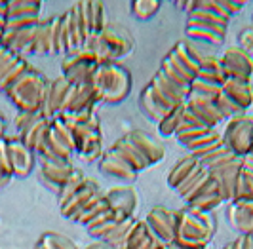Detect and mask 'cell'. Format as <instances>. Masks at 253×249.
<instances>
[{"instance_id":"6da1fadb","label":"cell","mask_w":253,"mask_h":249,"mask_svg":"<svg viewBox=\"0 0 253 249\" xmlns=\"http://www.w3.org/2000/svg\"><path fill=\"white\" fill-rule=\"evenodd\" d=\"M97 103H120L131 89V76L118 63H99L88 80Z\"/></svg>"},{"instance_id":"7a4b0ae2","label":"cell","mask_w":253,"mask_h":249,"mask_svg":"<svg viewBox=\"0 0 253 249\" xmlns=\"http://www.w3.org/2000/svg\"><path fill=\"white\" fill-rule=\"evenodd\" d=\"M84 48L93 51L99 63H113L114 59L127 55L133 50V38L126 27L107 23L101 35L89 37L86 40Z\"/></svg>"},{"instance_id":"3957f363","label":"cell","mask_w":253,"mask_h":249,"mask_svg":"<svg viewBox=\"0 0 253 249\" xmlns=\"http://www.w3.org/2000/svg\"><path fill=\"white\" fill-rule=\"evenodd\" d=\"M46 87H48V80L40 73L29 69L25 75L6 91V95L12 99L19 112H40Z\"/></svg>"},{"instance_id":"277c9868","label":"cell","mask_w":253,"mask_h":249,"mask_svg":"<svg viewBox=\"0 0 253 249\" xmlns=\"http://www.w3.org/2000/svg\"><path fill=\"white\" fill-rule=\"evenodd\" d=\"M175 213H177L175 240L210 244V240L215 234V219L211 217V213H204L200 209L189 208V206Z\"/></svg>"},{"instance_id":"5b68a950","label":"cell","mask_w":253,"mask_h":249,"mask_svg":"<svg viewBox=\"0 0 253 249\" xmlns=\"http://www.w3.org/2000/svg\"><path fill=\"white\" fill-rule=\"evenodd\" d=\"M76 152L75 135L73 129L65 124L59 116H55L50 122L48 137L44 147L38 150L40 160H71V156Z\"/></svg>"},{"instance_id":"8992f818","label":"cell","mask_w":253,"mask_h":249,"mask_svg":"<svg viewBox=\"0 0 253 249\" xmlns=\"http://www.w3.org/2000/svg\"><path fill=\"white\" fill-rule=\"evenodd\" d=\"M223 143L234 156L246 158L253 154V118L244 114L228 120Z\"/></svg>"},{"instance_id":"52a82bcc","label":"cell","mask_w":253,"mask_h":249,"mask_svg":"<svg viewBox=\"0 0 253 249\" xmlns=\"http://www.w3.org/2000/svg\"><path fill=\"white\" fill-rule=\"evenodd\" d=\"M73 135H75L76 154H80L82 160L86 162H93L95 158L101 156V129H99V122L97 116L93 114L86 124H80L73 127Z\"/></svg>"},{"instance_id":"ba28073f","label":"cell","mask_w":253,"mask_h":249,"mask_svg":"<svg viewBox=\"0 0 253 249\" xmlns=\"http://www.w3.org/2000/svg\"><path fill=\"white\" fill-rule=\"evenodd\" d=\"M97 65H99V61H97L95 53L88 48H82V50H76L73 53H67V57L61 63V71H63L67 82L76 86V84L88 82Z\"/></svg>"},{"instance_id":"9c48e42d","label":"cell","mask_w":253,"mask_h":249,"mask_svg":"<svg viewBox=\"0 0 253 249\" xmlns=\"http://www.w3.org/2000/svg\"><path fill=\"white\" fill-rule=\"evenodd\" d=\"M221 65H223V71L225 76L230 80H236V82H244V84H252V76H253V57L244 50V48H228L225 50Z\"/></svg>"},{"instance_id":"30bf717a","label":"cell","mask_w":253,"mask_h":249,"mask_svg":"<svg viewBox=\"0 0 253 249\" xmlns=\"http://www.w3.org/2000/svg\"><path fill=\"white\" fill-rule=\"evenodd\" d=\"M244 169V158L240 156H232L230 160L223 162L217 167L208 169L211 179L217 183L219 188V196L223 202H232L234 200V190H236V179Z\"/></svg>"},{"instance_id":"8fae6325","label":"cell","mask_w":253,"mask_h":249,"mask_svg":"<svg viewBox=\"0 0 253 249\" xmlns=\"http://www.w3.org/2000/svg\"><path fill=\"white\" fill-rule=\"evenodd\" d=\"M147 226H149V232L156 238L160 244H171L175 242V224H177V213L173 209H168L162 206H156L152 208L149 215H147Z\"/></svg>"},{"instance_id":"7c38bea8","label":"cell","mask_w":253,"mask_h":249,"mask_svg":"<svg viewBox=\"0 0 253 249\" xmlns=\"http://www.w3.org/2000/svg\"><path fill=\"white\" fill-rule=\"evenodd\" d=\"M69 82L63 75L57 76L55 80L48 82V87H46V93H44V101H42V107H40V114L46 118V120H53L59 111H61V105H63L65 93L69 89Z\"/></svg>"},{"instance_id":"4fadbf2b","label":"cell","mask_w":253,"mask_h":249,"mask_svg":"<svg viewBox=\"0 0 253 249\" xmlns=\"http://www.w3.org/2000/svg\"><path fill=\"white\" fill-rule=\"evenodd\" d=\"M185 107L187 111L192 112L206 127H215L217 124L223 122V116L217 111L215 103L210 97H204V95H196V93H189V97L185 101Z\"/></svg>"},{"instance_id":"5bb4252c","label":"cell","mask_w":253,"mask_h":249,"mask_svg":"<svg viewBox=\"0 0 253 249\" xmlns=\"http://www.w3.org/2000/svg\"><path fill=\"white\" fill-rule=\"evenodd\" d=\"M37 27H27V29H4L2 33V48L13 51L15 55L21 57V53H33L35 51V35H37Z\"/></svg>"},{"instance_id":"9a60e30c","label":"cell","mask_w":253,"mask_h":249,"mask_svg":"<svg viewBox=\"0 0 253 249\" xmlns=\"http://www.w3.org/2000/svg\"><path fill=\"white\" fill-rule=\"evenodd\" d=\"M127 139L131 141V145H133L135 149L139 150V154L147 160L149 166L160 162V160L164 158V154H166L164 145L156 137H152L151 133H147V131H143V129H133V131L127 133Z\"/></svg>"},{"instance_id":"2e32d148","label":"cell","mask_w":253,"mask_h":249,"mask_svg":"<svg viewBox=\"0 0 253 249\" xmlns=\"http://www.w3.org/2000/svg\"><path fill=\"white\" fill-rule=\"evenodd\" d=\"M8 149H10L13 177H19V179L27 177V175L31 173L33 166H35V152L27 149L19 137L8 139Z\"/></svg>"},{"instance_id":"e0dca14e","label":"cell","mask_w":253,"mask_h":249,"mask_svg":"<svg viewBox=\"0 0 253 249\" xmlns=\"http://www.w3.org/2000/svg\"><path fill=\"white\" fill-rule=\"evenodd\" d=\"M73 164L71 160H40V173H42V179L44 183L51 188H59L67 183V179L73 173Z\"/></svg>"},{"instance_id":"ac0fdd59","label":"cell","mask_w":253,"mask_h":249,"mask_svg":"<svg viewBox=\"0 0 253 249\" xmlns=\"http://www.w3.org/2000/svg\"><path fill=\"white\" fill-rule=\"evenodd\" d=\"M99 190H101V188H99V185H97L95 181L86 179L84 185L75 192V196H71V200H69L65 206H61V215H63L65 219H69V221H76V219L80 217L82 209H84L86 202H88L95 192H99Z\"/></svg>"},{"instance_id":"d6986e66","label":"cell","mask_w":253,"mask_h":249,"mask_svg":"<svg viewBox=\"0 0 253 249\" xmlns=\"http://www.w3.org/2000/svg\"><path fill=\"white\" fill-rule=\"evenodd\" d=\"M48 129H50V120H46L42 114H38L37 118L31 122V125L17 137L23 141V145H25L27 149L33 150L35 154H38V150L42 149L44 143H46Z\"/></svg>"},{"instance_id":"ffe728a7","label":"cell","mask_w":253,"mask_h":249,"mask_svg":"<svg viewBox=\"0 0 253 249\" xmlns=\"http://www.w3.org/2000/svg\"><path fill=\"white\" fill-rule=\"evenodd\" d=\"M99 169H101L105 175L114 177V179H118V181H122V183H133L135 177H137V173H135L126 162H122L118 156H114L111 150L103 152L101 162H99Z\"/></svg>"},{"instance_id":"44dd1931","label":"cell","mask_w":253,"mask_h":249,"mask_svg":"<svg viewBox=\"0 0 253 249\" xmlns=\"http://www.w3.org/2000/svg\"><path fill=\"white\" fill-rule=\"evenodd\" d=\"M109 150L113 152L114 156H118L122 162H126L127 166H129V167L135 171V173H137V171H141V169H147V167H149L147 160L141 156L139 150L131 145V141L127 139V135H124V137L118 139V141H116V143H114Z\"/></svg>"},{"instance_id":"7402d4cb","label":"cell","mask_w":253,"mask_h":249,"mask_svg":"<svg viewBox=\"0 0 253 249\" xmlns=\"http://www.w3.org/2000/svg\"><path fill=\"white\" fill-rule=\"evenodd\" d=\"M105 198H107V204L111 209L126 213L127 217H133L135 208H137V196H135L131 187L113 188L111 192L105 194Z\"/></svg>"},{"instance_id":"603a6c76","label":"cell","mask_w":253,"mask_h":249,"mask_svg":"<svg viewBox=\"0 0 253 249\" xmlns=\"http://www.w3.org/2000/svg\"><path fill=\"white\" fill-rule=\"evenodd\" d=\"M151 84L164 95L166 99L171 101L173 105H181V103H185L187 97H189V89L179 87L177 84H173V82H171L160 69H158V73L151 78Z\"/></svg>"},{"instance_id":"cb8c5ba5","label":"cell","mask_w":253,"mask_h":249,"mask_svg":"<svg viewBox=\"0 0 253 249\" xmlns=\"http://www.w3.org/2000/svg\"><path fill=\"white\" fill-rule=\"evenodd\" d=\"M223 93H225L234 105H238L242 111H248V109L252 107V103H253L252 84H244V82H236V80L227 78L225 84H223Z\"/></svg>"},{"instance_id":"d4e9b609","label":"cell","mask_w":253,"mask_h":249,"mask_svg":"<svg viewBox=\"0 0 253 249\" xmlns=\"http://www.w3.org/2000/svg\"><path fill=\"white\" fill-rule=\"evenodd\" d=\"M171 53H173L194 76L200 73V63H202L204 55H200L198 51L190 46L189 42H185V40H183V42H177V44L171 48Z\"/></svg>"},{"instance_id":"484cf974","label":"cell","mask_w":253,"mask_h":249,"mask_svg":"<svg viewBox=\"0 0 253 249\" xmlns=\"http://www.w3.org/2000/svg\"><path fill=\"white\" fill-rule=\"evenodd\" d=\"M196 78L210 80V82H215L219 86H223L227 76H225V71H223L221 59L215 57V55H204L202 63H200V73L196 75Z\"/></svg>"},{"instance_id":"4316f807","label":"cell","mask_w":253,"mask_h":249,"mask_svg":"<svg viewBox=\"0 0 253 249\" xmlns=\"http://www.w3.org/2000/svg\"><path fill=\"white\" fill-rule=\"evenodd\" d=\"M221 204H223V200H221V196H219L217 183L213 181V179H210V183H208V187H206V190H204V194L202 196H198L194 202H190L189 208L200 209V211H204V213H211L217 206H221Z\"/></svg>"},{"instance_id":"83f0119b","label":"cell","mask_w":253,"mask_h":249,"mask_svg":"<svg viewBox=\"0 0 253 249\" xmlns=\"http://www.w3.org/2000/svg\"><path fill=\"white\" fill-rule=\"evenodd\" d=\"M196 164H198V160H196L194 156H190V154L189 156H185V158H181V160L171 167L169 175H168V185L175 190V188H177L179 185L189 177V173L194 169V166H196Z\"/></svg>"},{"instance_id":"f1b7e54d","label":"cell","mask_w":253,"mask_h":249,"mask_svg":"<svg viewBox=\"0 0 253 249\" xmlns=\"http://www.w3.org/2000/svg\"><path fill=\"white\" fill-rule=\"evenodd\" d=\"M139 109H141V112H143V114L149 118V120L156 122V124H158V122L164 118L166 114H168L164 109H160V107L156 105V101L152 99V91H151V86H149V84L143 87V91H141Z\"/></svg>"},{"instance_id":"f546056e","label":"cell","mask_w":253,"mask_h":249,"mask_svg":"<svg viewBox=\"0 0 253 249\" xmlns=\"http://www.w3.org/2000/svg\"><path fill=\"white\" fill-rule=\"evenodd\" d=\"M187 37L194 38V40H200V42L213 44V46H221L223 40H225V37H227V33H225V31L210 29V27L187 25Z\"/></svg>"},{"instance_id":"4dcf8cb0","label":"cell","mask_w":253,"mask_h":249,"mask_svg":"<svg viewBox=\"0 0 253 249\" xmlns=\"http://www.w3.org/2000/svg\"><path fill=\"white\" fill-rule=\"evenodd\" d=\"M183 114H185V103H181L177 107H173L171 111L166 114L164 118L158 122V131L164 135V137H169V135H175L177 127L183 124Z\"/></svg>"},{"instance_id":"1f68e13d","label":"cell","mask_w":253,"mask_h":249,"mask_svg":"<svg viewBox=\"0 0 253 249\" xmlns=\"http://www.w3.org/2000/svg\"><path fill=\"white\" fill-rule=\"evenodd\" d=\"M84 181H86V175L82 173V169L75 167V169H73V173H71V177L67 179V183H65L63 187L59 188V192H57L59 208L65 206V204L71 200V196H75V192L84 185Z\"/></svg>"},{"instance_id":"d6a6232c","label":"cell","mask_w":253,"mask_h":249,"mask_svg":"<svg viewBox=\"0 0 253 249\" xmlns=\"http://www.w3.org/2000/svg\"><path fill=\"white\" fill-rule=\"evenodd\" d=\"M187 25H200V27H210V29H215V31H225L227 33L228 21L225 19H219L215 15L202 10H194L192 13H189V19H187Z\"/></svg>"},{"instance_id":"836d02e7","label":"cell","mask_w":253,"mask_h":249,"mask_svg":"<svg viewBox=\"0 0 253 249\" xmlns=\"http://www.w3.org/2000/svg\"><path fill=\"white\" fill-rule=\"evenodd\" d=\"M135 221H137L135 217H127L126 221H122L120 224H116L113 230H111L107 236L103 238L101 242L109 244V246H113L114 249H122V248H124V242H126L127 232H129V228L133 226V223H135Z\"/></svg>"},{"instance_id":"e575fe53","label":"cell","mask_w":253,"mask_h":249,"mask_svg":"<svg viewBox=\"0 0 253 249\" xmlns=\"http://www.w3.org/2000/svg\"><path fill=\"white\" fill-rule=\"evenodd\" d=\"M42 4L25 0V2H6V17H17V15H40Z\"/></svg>"},{"instance_id":"d590c367","label":"cell","mask_w":253,"mask_h":249,"mask_svg":"<svg viewBox=\"0 0 253 249\" xmlns=\"http://www.w3.org/2000/svg\"><path fill=\"white\" fill-rule=\"evenodd\" d=\"M29 69H31V67H29V63H27L23 57H19L12 69L0 78V91H2V93H6V91H8V89H10V87L19 80V78H21V76L25 75Z\"/></svg>"},{"instance_id":"8d00e7d4","label":"cell","mask_w":253,"mask_h":249,"mask_svg":"<svg viewBox=\"0 0 253 249\" xmlns=\"http://www.w3.org/2000/svg\"><path fill=\"white\" fill-rule=\"evenodd\" d=\"M213 103H215L219 114L223 116V120H232V118H238V116H244V112H246V111H242L238 105H234L232 101L228 99L227 95L223 93V89H221V93H219L215 99H213Z\"/></svg>"},{"instance_id":"74e56055","label":"cell","mask_w":253,"mask_h":249,"mask_svg":"<svg viewBox=\"0 0 253 249\" xmlns=\"http://www.w3.org/2000/svg\"><path fill=\"white\" fill-rule=\"evenodd\" d=\"M37 55H46L50 53V19L40 21L35 35V51Z\"/></svg>"},{"instance_id":"f35d334b","label":"cell","mask_w":253,"mask_h":249,"mask_svg":"<svg viewBox=\"0 0 253 249\" xmlns=\"http://www.w3.org/2000/svg\"><path fill=\"white\" fill-rule=\"evenodd\" d=\"M208 175H210L208 167H206V166H204L202 162L196 164V166H194V169H192V171L189 173V177H187V179H185V181H183V183H181V185H179V187L175 188V192H177L179 198H183V196H185V194L189 192L190 188L194 187V185H196L198 181H202L204 177H208Z\"/></svg>"},{"instance_id":"ab89813d","label":"cell","mask_w":253,"mask_h":249,"mask_svg":"<svg viewBox=\"0 0 253 249\" xmlns=\"http://www.w3.org/2000/svg\"><path fill=\"white\" fill-rule=\"evenodd\" d=\"M211 131H213L211 127H190V125H187L183 122V124L177 127V131H175V137H177V141L181 145L187 147L189 143L204 137V135H208V133H211Z\"/></svg>"},{"instance_id":"60d3db41","label":"cell","mask_w":253,"mask_h":249,"mask_svg":"<svg viewBox=\"0 0 253 249\" xmlns=\"http://www.w3.org/2000/svg\"><path fill=\"white\" fill-rule=\"evenodd\" d=\"M149 236V226L145 221H135L133 226L129 228V232H127L126 236V242H124V248L122 249H135L139 248L141 244H143V240Z\"/></svg>"},{"instance_id":"b9f144b4","label":"cell","mask_w":253,"mask_h":249,"mask_svg":"<svg viewBox=\"0 0 253 249\" xmlns=\"http://www.w3.org/2000/svg\"><path fill=\"white\" fill-rule=\"evenodd\" d=\"M38 249H76L75 242L63 234H44L38 242Z\"/></svg>"},{"instance_id":"7bdbcfd3","label":"cell","mask_w":253,"mask_h":249,"mask_svg":"<svg viewBox=\"0 0 253 249\" xmlns=\"http://www.w3.org/2000/svg\"><path fill=\"white\" fill-rule=\"evenodd\" d=\"M223 86H219L215 82H210V80H202V78H194L190 82V91L189 93H196V95H204V97H210V99H215L217 95L221 93Z\"/></svg>"},{"instance_id":"ee69618b","label":"cell","mask_w":253,"mask_h":249,"mask_svg":"<svg viewBox=\"0 0 253 249\" xmlns=\"http://www.w3.org/2000/svg\"><path fill=\"white\" fill-rule=\"evenodd\" d=\"M89 15H91V37H97L107 27L103 2H89Z\"/></svg>"},{"instance_id":"f6af8a7d","label":"cell","mask_w":253,"mask_h":249,"mask_svg":"<svg viewBox=\"0 0 253 249\" xmlns=\"http://www.w3.org/2000/svg\"><path fill=\"white\" fill-rule=\"evenodd\" d=\"M158 10H160V2L158 0H137V2L131 4V13L141 21L151 19Z\"/></svg>"},{"instance_id":"bcb514c9","label":"cell","mask_w":253,"mask_h":249,"mask_svg":"<svg viewBox=\"0 0 253 249\" xmlns=\"http://www.w3.org/2000/svg\"><path fill=\"white\" fill-rule=\"evenodd\" d=\"M50 53H61V15L50 17Z\"/></svg>"},{"instance_id":"7dc6e473","label":"cell","mask_w":253,"mask_h":249,"mask_svg":"<svg viewBox=\"0 0 253 249\" xmlns=\"http://www.w3.org/2000/svg\"><path fill=\"white\" fill-rule=\"evenodd\" d=\"M107 209H111V208H109V204H107V198L103 196L97 204H93L91 208H88V209H84V211L80 213V217L76 219V223H80V224H84V226H86L91 219H95L97 215H101V213L107 211Z\"/></svg>"},{"instance_id":"c3c4849f","label":"cell","mask_w":253,"mask_h":249,"mask_svg":"<svg viewBox=\"0 0 253 249\" xmlns=\"http://www.w3.org/2000/svg\"><path fill=\"white\" fill-rule=\"evenodd\" d=\"M38 23H40L38 15H17V17H6V27L4 29L19 31V29H27V27H35Z\"/></svg>"},{"instance_id":"681fc988","label":"cell","mask_w":253,"mask_h":249,"mask_svg":"<svg viewBox=\"0 0 253 249\" xmlns=\"http://www.w3.org/2000/svg\"><path fill=\"white\" fill-rule=\"evenodd\" d=\"M0 171L8 177H13L12 160H10V149H8V139L0 137Z\"/></svg>"},{"instance_id":"f907efd6","label":"cell","mask_w":253,"mask_h":249,"mask_svg":"<svg viewBox=\"0 0 253 249\" xmlns=\"http://www.w3.org/2000/svg\"><path fill=\"white\" fill-rule=\"evenodd\" d=\"M17 59H19V55H15L13 51L6 50V48H0V78L12 69Z\"/></svg>"},{"instance_id":"816d5d0a","label":"cell","mask_w":253,"mask_h":249,"mask_svg":"<svg viewBox=\"0 0 253 249\" xmlns=\"http://www.w3.org/2000/svg\"><path fill=\"white\" fill-rule=\"evenodd\" d=\"M38 114H40V112H19V114L15 116V129H17V135H21V133L25 131Z\"/></svg>"},{"instance_id":"f5cc1de1","label":"cell","mask_w":253,"mask_h":249,"mask_svg":"<svg viewBox=\"0 0 253 249\" xmlns=\"http://www.w3.org/2000/svg\"><path fill=\"white\" fill-rule=\"evenodd\" d=\"M114 217H116V211H114V209H107V211H103L101 215H97L95 219H91V221L86 224V230H88V232H91V230H95V228L103 226L105 223L113 221Z\"/></svg>"},{"instance_id":"db71d44e","label":"cell","mask_w":253,"mask_h":249,"mask_svg":"<svg viewBox=\"0 0 253 249\" xmlns=\"http://www.w3.org/2000/svg\"><path fill=\"white\" fill-rule=\"evenodd\" d=\"M217 137H219V133L213 129L211 133H208V135H204V137H200V139H196V141H192V143H189V145H187V149H189L190 154H192V152H196V150L204 149L206 145H210V143H211L213 139H217Z\"/></svg>"},{"instance_id":"11a10c76","label":"cell","mask_w":253,"mask_h":249,"mask_svg":"<svg viewBox=\"0 0 253 249\" xmlns=\"http://www.w3.org/2000/svg\"><path fill=\"white\" fill-rule=\"evenodd\" d=\"M135 249H164V244H160V242H158V240L149 232V236L145 238V240H143V244Z\"/></svg>"},{"instance_id":"9f6ffc18","label":"cell","mask_w":253,"mask_h":249,"mask_svg":"<svg viewBox=\"0 0 253 249\" xmlns=\"http://www.w3.org/2000/svg\"><path fill=\"white\" fill-rule=\"evenodd\" d=\"M234 249H253V236L252 234H242L234 242Z\"/></svg>"},{"instance_id":"6f0895ef","label":"cell","mask_w":253,"mask_h":249,"mask_svg":"<svg viewBox=\"0 0 253 249\" xmlns=\"http://www.w3.org/2000/svg\"><path fill=\"white\" fill-rule=\"evenodd\" d=\"M86 249H114L113 246H109V244H105L101 240H97V242H93V244H89Z\"/></svg>"},{"instance_id":"680465c9","label":"cell","mask_w":253,"mask_h":249,"mask_svg":"<svg viewBox=\"0 0 253 249\" xmlns=\"http://www.w3.org/2000/svg\"><path fill=\"white\" fill-rule=\"evenodd\" d=\"M12 177H8V175H4L0 171V187H4V185H8V181H10Z\"/></svg>"},{"instance_id":"91938a15","label":"cell","mask_w":253,"mask_h":249,"mask_svg":"<svg viewBox=\"0 0 253 249\" xmlns=\"http://www.w3.org/2000/svg\"><path fill=\"white\" fill-rule=\"evenodd\" d=\"M164 249H183L181 246H177L175 242H171V244H168V246H164Z\"/></svg>"},{"instance_id":"94428289","label":"cell","mask_w":253,"mask_h":249,"mask_svg":"<svg viewBox=\"0 0 253 249\" xmlns=\"http://www.w3.org/2000/svg\"><path fill=\"white\" fill-rule=\"evenodd\" d=\"M0 15H6V2H0Z\"/></svg>"},{"instance_id":"6125c7cd","label":"cell","mask_w":253,"mask_h":249,"mask_svg":"<svg viewBox=\"0 0 253 249\" xmlns=\"http://www.w3.org/2000/svg\"><path fill=\"white\" fill-rule=\"evenodd\" d=\"M223 249H234V242H230L227 246H223Z\"/></svg>"},{"instance_id":"be15d7a7","label":"cell","mask_w":253,"mask_h":249,"mask_svg":"<svg viewBox=\"0 0 253 249\" xmlns=\"http://www.w3.org/2000/svg\"><path fill=\"white\" fill-rule=\"evenodd\" d=\"M2 129H4V124H2V120H0V137H2Z\"/></svg>"},{"instance_id":"e7e4bbea","label":"cell","mask_w":253,"mask_h":249,"mask_svg":"<svg viewBox=\"0 0 253 249\" xmlns=\"http://www.w3.org/2000/svg\"><path fill=\"white\" fill-rule=\"evenodd\" d=\"M252 236H253V228H252Z\"/></svg>"}]
</instances>
